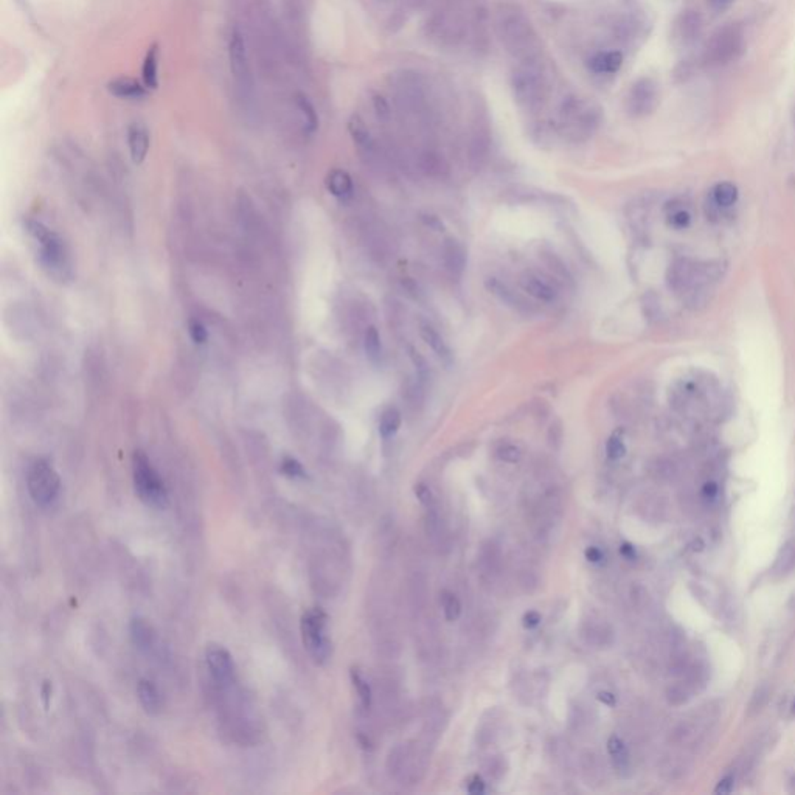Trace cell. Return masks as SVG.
Here are the masks:
<instances>
[{
  "mask_svg": "<svg viewBox=\"0 0 795 795\" xmlns=\"http://www.w3.org/2000/svg\"><path fill=\"white\" fill-rule=\"evenodd\" d=\"M494 27L500 44L514 61H541V39L519 4L500 2L494 11Z\"/></svg>",
  "mask_w": 795,
  "mask_h": 795,
  "instance_id": "1",
  "label": "cell"
},
{
  "mask_svg": "<svg viewBox=\"0 0 795 795\" xmlns=\"http://www.w3.org/2000/svg\"><path fill=\"white\" fill-rule=\"evenodd\" d=\"M603 110L591 98L570 95L558 110V128L567 138L581 142L595 134L601 123Z\"/></svg>",
  "mask_w": 795,
  "mask_h": 795,
  "instance_id": "2",
  "label": "cell"
},
{
  "mask_svg": "<svg viewBox=\"0 0 795 795\" xmlns=\"http://www.w3.org/2000/svg\"><path fill=\"white\" fill-rule=\"evenodd\" d=\"M511 91L516 105L525 112L541 110L548 97V81L542 61L516 63L511 73Z\"/></svg>",
  "mask_w": 795,
  "mask_h": 795,
  "instance_id": "3",
  "label": "cell"
},
{
  "mask_svg": "<svg viewBox=\"0 0 795 795\" xmlns=\"http://www.w3.org/2000/svg\"><path fill=\"white\" fill-rule=\"evenodd\" d=\"M392 92L396 106L415 119H429L431 97L428 86L416 72L401 70L392 77Z\"/></svg>",
  "mask_w": 795,
  "mask_h": 795,
  "instance_id": "4",
  "label": "cell"
},
{
  "mask_svg": "<svg viewBox=\"0 0 795 795\" xmlns=\"http://www.w3.org/2000/svg\"><path fill=\"white\" fill-rule=\"evenodd\" d=\"M27 230L32 235V238L38 242L39 246V260L42 266L46 268L51 275L55 277H65L70 272V260L69 252L65 247L64 241L58 233L50 230L41 223L30 221L27 224Z\"/></svg>",
  "mask_w": 795,
  "mask_h": 795,
  "instance_id": "5",
  "label": "cell"
},
{
  "mask_svg": "<svg viewBox=\"0 0 795 795\" xmlns=\"http://www.w3.org/2000/svg\"><path fill=\"white\" fill-rule=\"evenodd\" d=\"M132 477L138 499L145 505L162 510L168 505V491L159 473L154 469L148 455L136 451L132 455Z\"/></svg>",
  "mask_w": 795,
  "mask_h": 795,
  "instance_id": "6",
  "label": "cell"
},
{
  "mask_svg": "<svg viewBox=\"0 0 795 795\" xmlns=\"http://www.w3.org/2000/svg\"><path fill=\"white\" fill-rule=\"evenodd\" d=\"M301 638L311 659L319 665H325L331 657V640L328 634V615L320 607L308 609L301 617Z\"/></svg>",
  "mask_w": 795,
  "mask_h": 795,
  "instance_id": "7",
  "label": "cell"
},
{
  "mask_svg": "<svg viewBox=\"0 0 795 795\" xmlns=\"http://www.w3.org/2000/svg\"><path fill=\"white\" fill-rule=\"evenodd\" d=\"M27 487L34 504L46 508L60 496L61 478L48 460L38 459L28 468Z\"/></svg>",
  "mask_w": 795,
  "mask_h": 795,
  "instance_id": "8",
  "label": "cell"
},
{
  "mask_svg": "<svg viewBox=\"0 0 795 795\" xmlns=\"http://www.w3.org/2000/svg\"><path fill=\"white\" fill-rule=\"evenodd\" d=\"M744 48V33L735 24H728L711 36L707 44L705 56L711 64L723 65L735 61Z\"/></svg>",
  "mask_w": 795,
  "mask_h": 795,
  "instance_id": "9",
  "label": "cell"
},
{
  "mask_svg": "<svg viewBox=\"0 0 795 795\" xmlns=\"http://www.w3.org/2000/svg\"><path fill=\"white\" fill-rule=\"evenodd\" d=\"M229 61L235 89L238 91L239 97H250V93L254 91V78L249 64L244 34L239 30V27H233L230 32Z\"/></svg>",
  "mask_w": 795,
  "mask_h": 795,
  "instance_id": "10",
  "label": "cell"
},
{
  "mask_svg": "<svg viewBox=\"0 0 795 795\" xmlns=\"http://www.w3.org/2000/svg\"><path fill=\"white\" fill-rule=\"evenodd\" d=\"M660 101L659 86L651 78H640L631 86L626 97V110L631 117L643 119L657 109Z\"/></svg>",
  "mask_w": 795,
  "mask_h": 795,
  "instance_id": "11",
  "label": "cell"
},
{
  "mask_svg": "<svg viewBox=\"0 0 795 795\" xmlns=\"http://www.w3.org/2000/svg\"><path fill=\"white\" fill-rule=\"evenodd\" d=\"M429 28L431 34L438 39L440 44H455L466 33V20L457 8L447 6V8L433 14L429 22Z\"/></svg>",
  "mask_w": 795,
  "mask_h": 795,
  "instance_id": "12",
  "label": "cell"
},
{
  "mask_svg": "<svg viewBox=\"0 0 795 795\" xmlns=\"http://www.w3.org/2000/svg\"><path fill=\"white\" fill-rule=\"evenodd\" d=\"M205 664L213 682L221 688H229L235 682V664L232 654L219 645H209L205 650Z\"/></svg>",
  "mask_w": 795,
  "mask_h": 795,
  "instance_id": "13",
  "label": "cell"
},
{
  "mask_svg": "<svg viewBox=\"0 0 795 795\" xmlns=\"http://www.w3.org/2000/svg\"><path fill=\"white\" fill-rule=\"evenodd\" d=\"M519 286L525 294L542 303H553L556 301L559 292L550 278L539 274V272L527 270L519 277Z\"/></svg>",
  "mask_w": 795,
  "mask_h": 795,
  "instance_id": "14",
  "label": "cell"
},
{
  "mask_svg": "<svg viewBox=\"0 0 795 795\" xmlns=\"http://www.w3.org/2000/svg\"><path fill=\"white\" fill-rule=\"evenodd\" d=\"M704 30L702 16L697 11L687 10L676 19L673 27V39L681 47H688L701 38Z\"/></svg>",
  "mask_w": 795,
  "mask_h": 795,
  "instance_id": "15",
  "label": "cell"
},
{
  "mask_svg": "<svg viewBox=\"0 0 795 795\" xmlns=\"http://www.w3.org/2000/svg\"><path fill=\"white\" fill-rule=\"evenodd\" d=\"M485 288L488 289L490 294H492L499 301H502L506 306L513 308L514 311L518 313H530V303H527L525 298L519 296V294L514 291L510 284H506L502 280H499L496 277H488L485 280Z\"/></svg>",
  "mask_w": 795,
  "mask_h": 795,
  "instance_id": "16",
  "label": "cell"
},
{
  "mask_svg": "<svg viewBox=\"0 0 795 795\" xmlns=\"http://www.w3.org/2000/svg\"><path fill=\"white\" fill-rule=\"evenodd\" d=\"M348 129L353 137V142L356 143L359 152L362 154V157L370 162V164H378L379 156H378L376 142H374V138L372 137L370 131H368V128L365 126V123L360 120L359 117H353L348 123Z\"/></svg>",
  "mask_w": 795,
  "mask_h": 795,
  "instance_id": "17",
  "label": "cell"
},
{
  "mask_svg": "<svg viewBox=\"0 0 795 795\" xmlns=\"http://www.w3.org/2000/svg\"><path fill=\"white\" fill-rule=\"evenodd\" d=\"M128 146L136 165L143 164L150 151V132L143 123L134 121L128 128Z\"/></svg>",
  "mask_w": 795,
  "mask_h": 795,
  "instance_id": "18",
  "label": "cell"
},
{
  "mask_svg": "<svg viewBox=\"0 0 795 795\" xmlns=\"http://www.w3.org/2000/svg\"><path fill=\"white\" fill-rule=\"evenodd\" d=\"M419 336H421L424 343L435 353L441 362L445 365L452 364V351L446 343L445 337L438 333V329L435 327L431 325L428 322L419 323Z\"/></svg>",
  "mask_w": 795,
  "mask_h": 795,
  "instance_id": "19",
  "label": "cell"
},
{
  "mask_svg": "<svg viewBox=\"0 0 795 795\" xmlns=\"http://www.w3.org/2000/svg\"><path fill=\"white\" fill-rule=\"evenodd\" d=\"M443 263L446 270L452 277H461L466 268V252L461 242L447 238L443 244Z\"/></svg>",
  "mask_w": 795,
  "mask_h": 795,
  "instance_id": "20",
  "label": "cell"
},
{
  "mask_svg": "<svg viewBox=\"0 0 795 795\" xmlns=\"http://www.w3.org/2000/svg\"><path fill=\"white\" fill-rule=\"evenodd\" d=\"M107 91L109 93H112L114 97L120 100H142L148 95L150 89L136 79L128 77H120L109 81Z\"/></svg>",
  "mask_w": 795,
  "mask_h": 795,
  "instance_id": "21",
  "label": "cell"
},
{
  "mask_svg": "<svg viewBox=\"0 0 795 795\" xmlns=\"http://www.w3.org/2000/svg\"><path fill=\"white\" fill-rule=\"evenodd\" d=\"M623 65V53L618 50H605L589 60V69L595 75H614Z\"/></svg>",
  "mask_w": 795,
  "mask_h": 795,
  "instance_id": "22",
  "label": "cell"
},
{
  "mask_svg": "<svg viewBox=\"0 0 795 795\" xmlns=\"http://www.w3.org/2000/svg\"><path fill=\"white\" fill-rule=\"evenodd\" d=\"M159 61H160V47L157 42H154L148 47V50H146L142 64L143 84L148 87L150 91H154L159 87Z\"/></svg>",
  "mask_w": 795,
  "mask_h": 795,
  "instance_id": "23",
  "label": "cell"
},
{
  "mask_svg": "<svg viewBox=\"0 0 795 795\" xmlns=\"http://www.w3.org/2000/svg\"><path fill=\"white\" fill-rule=\"evenodd\" d=\"M137 695L140 704L150 715H157L162 710V695L156 683L150 679H142L137 685Z\"/></svg>",
  "mask_w": 795,
  "mask_h": 795,
  "instance_id": "24",
  "label": "cell"
},
{
  "mask_svg": "<svg viewBox=\"0 0 795 795\" xmlns=\"http://www.w3.org/2000/svg\"><path fill=\"white\" fill-rule=\"evenodd\" d=\"M327 188L329 193L339 197V199H348L353 196L355 191V183H353L351 176L343 171V169H333L327 178Z\"/></svg>",
  "mask_w": 795,
  "mask_h": 795,
  "instance_id": "25",
  "label": "cell"
},
{
  "mask_svg": "<svg viewBox=\"0 0 795 795\" xmlns=\"http://www.w3.org/2000/svg\"><path fill=\"white\" fill-rule=\"evenodd\" d=\"M418 165H419V169H421V171L426 176H429V178H435V179L446 176L447 168H449L445 157L441 156V154H438L437 151H432V150L423 151L421 154H419Z\"/></svg>",
  "mask_w": 795,
  "mask_h": 795,
  "instance_id": "26",
  "label": "cell"
},
{
  "mask_svg": "<svg viewBox=\"0 0 795 795\" xmlns=\"http://www.w3.org/2000/svg\"><path fill=\"white\" fill-rule=\"evenodd\" d=\"M488 150H490L488 132L483 128H477L469 142V160L474 168L482 166L485 159L488 156Z\"/></svg>",
  "mask_w": 795,
  "mask_h": 795,
  "instance_id": "27",
  "label": "cell"
},
{
  "mask_svg": "<svg viewBox=\"0 0 795 795\" xmlns=\"http://www.w3.org/2000/svg\"><path fill=\"white\" fill-rule=\"evenodd\" d=\"M294 105H296L297 110L301 115V120H303V129L306 134H313V132L317 131L319 128V117L317 112H315L314 105L309 98L306 97L305 93L297 92L294 95Z\"/></svg>",
  "mask_w": 795,
  "mask_h": 795,
  "instance_id": "28",
  "label": "cell"
},
{
  "mask_svg": "<svg viewBox=\"0 0 795 795\" xmlns=\"http://www.w3.org/2000/svg\"><path fill=\"white\" fill-rule=\"evenodd\" d=\"M401 423H402L401 412L396 407H388L382 412V415L379 418V433L384 438L393 437L395 433L400 431Z\"/></svg>",
  "mask_w": 795,
  "mask_h": 795,
  "instance_id": "29",
  "label": "cell"
},
{
  "mask_svg": "<svg viewBox=\"0 0 795 795\" xmlns=\"http://www.w3.org/2000/svg\"><path fill=\"white\" fill-rule=\"evenodd\" d=\"M364 350L367 353V357L372 360L373 364H378L382 356V343L381 336L378 329L374 327H368L364 334Z\"/></svg>",
  "mask_w": 795,
  "mask_h": 795,
  "instance_id": "30",
  "label": "cell"
},
{
  "mask_svg": "<svg viewBox=\"0 0 795 795\" xmlns=\"http://www.w3.org/2000/svg\"><path fill=\"white\" fill-rule=\"evenodd\" d=\"M736 197H738V190L730 182L718 183L713 190V201L718 207H730L736 202Z\"/></svg>",
  "mask_w": 795,
  "mask_h": 795,
  "instance_id": "31",
  "label": "cell"
},
{
  "mask_svg": "<svg viewBox=\"0 0 795 795\" xmlns=\"http://www.w3.org/2000/svg\"><path fill=\"white\" fill-rule=\"evenodd\" d=\"M131 634L132 638H134V643L138 645V648H148L151 645L152 640L151 626L145 620H142V618H136V620L132 622Z\"/></svg>",
  "mask_w": 795,
  "mask_h": 795,
  "instance_id": "32",
  "label": "cell"
},
{
  "mask_svg": "<svg viewBox=\"0 0 795 795\" xmlns=\"http://www.w3.org/2000/svg\"><path fill=\"white\" fill-rule=\"evenodd\" d=\"M441 607H443L445 618L447 622H455L461 614V605L457 596L451 592H441Z\"/></svg>",
  "mask_w": 795,
  "mask_h": 795,
  "instance_id": "33",
  "label": "cell"
},
{
  "mask_svg": "<svg viewBox=\"0 0 795 795\" xmlns=\"http://www.w3.org/2000/svg\"><path fill=\"white\" fill-rule=\"evenodd\" d=\"M351 681H353V685H355V688H356V691H357V696H359V699H360V704H362V707H364L365 710H368V709H370V705H372V690H370V685H368L364 677L360 676V673L357 671V669H355V668L351 669Z\"/></svg>",
  "mask_w": 795,
  "mask_h": 795,
  "instance_id": "34",
  "label": "cell"
},
{
  "mask_svg": "<svg viewBox=\"0 0 795 795\" xmlns=\"http://www.w3.org/2000/svg\"><path fill=\"white\" fill-rule=\"evenodd\" d=\"M402 400H406L410 407H419L423 404L421 388H419L418 384H414V382H407L402 390Z\"/></svg>",
  "mask_w": 795,
  "mask_h": 795,
  "instance_id": "35",
  "label": "cell"
},
{
  "mask_svg": "<svg viewBox=\"0 0 795 795\" xmlns=\"http://www.w3.org/2000/svg\"><path fill=\"white\" fill-rule=\"evenodd\" d=\"M496 455H497L499 460H502L505 463H518L522 457V452L516 445L506 443V445H502V446L497 447Z\"/></svg>",
  "mask_w": 795,
  "mask_h": 795,
  "instance_id": "36",
  "label": "cell"
},
{
  "mask_svg": "<svg viewBox=\"0 0 795 795\" xmlns=\"http://www.w3.org/2000/svg\"><path fill=\"white\" fill-rule=\"evenodd\" d=\"M188 333L191 341L197 345H202L209 341V333H207V328L204 327L202 322L199 320H190L188 323Z\"/></svg>",
  "mask_w": 795,
  "mask_h": 795,
  "instance_id": "37",
  "label": "cell"
},
{
  "mask_svg": "<svg viewBox=\"0 0 795 795\" xmlns=\"http://www.w3.org/2000/svg\"><path fill=\"white\" fill-rule=\"evenodd\" d=\"M606 454L610 460H620L626 454V447H624L623 441L618 437H610L606 445Z\"/></svg>",
  "mask_w": 795,
  "mask_h": 795,
  "instance_id": "38",
  "label": "cell"
},
{
  "mask_svg": "<svg viewBox=\"0 0 795 795\" xmlns=\"http://www.w3.org/2000/svg\"><path fill=\"white\" fill-rule=\"evenodd\" d=\"M282 473L288 477L292 478H298V477H305V469L303 466L300 465V463L296 459H291V457H286L282 461Z\"/></svg>",
  "mask_w": 795,
  "mask_h": 795,
  "instance_id": "39",
  "label": "cell"
},
{
  "mask_svg": "<svg viewBox=\"0 0 795 795\" xmlns=\"http://www.w3.org/2000/svg\"><path fill=\"white\" fill-rule=\"evenodd\" d=\"M410 357H412V360H414V364H415V367H416L418 376H419V378H428V374H429V372H431V370H429V364H428V360H426V359L421 356V353L412 348V350H410Z\"/></svg>",
  "mask_w": 795,
  "mask_h": 795,
  "instance_id": "40",
  "label": "cell"
},
{
  "mask_svg": "<svg viewBox=\"0 0 795 795\" xmlns=\"http://www.w3.org/2000/svg\"><path fill=\"white\" fill-rule=\"evenodd\" d=\"M794 558H795L794 548L789 546V544H787V546L782 550V553H780V556H778V561H777L778 570H780V572H784V570L789 569V567H791L792 563H794Z\"/></svg>",
  "mask_w": 795,
  "mask_h": 795,
  "instance_id": "41",
  "label": "cell"
},
{
  "mask_svg": "<svg viewBox=\"0 0 795 795\" xmlns=\"http://www.w3.org/2000/svg\"><path fill=\"white\" fill-rule=\"evenodd\" d=\"M414 491H415V494H416L418 500H419V502H421L423 505L431 506V505L433 504V494H432V491H431V488L428 487V485L418 483V485H415Z\"/></svg>",
  "mask_w": 795,
  "mask_h": 795,
  "instance_id": "42",
  "label": "cell"
},
{
  "mask_svg": "<svg viewBox=\"0 0 795 795\" xmlns=\"http://www.w3.org/2000/svg\"><path fill=\"white\" fill-rule=\"evenodd\" d=\"M690 221H691V216H690V213L685 211V210H677L671 215V224H673V227H676V229H687V227L690 225Z\"/></svg>",
  "mask_w": 795,
  "mask_h": 795,
  "instance_id": "43",
  "label": "cell"
},
{
  "mask_svg": "<svg viewBox=\"0 0 795 795\" xmlns=\"http://www.w3.org/2000/svg\"><path fill=\"white\" fill-rule=\"evenodd\" d=\"M607 750H609L610 756H615L618 754L624 752L626 747H624V742L620 738H618V736H610V740L607 741Z\"/></svg>",
  "mask_w": 795,
  "mask_h": 795,
  "instance_id": "44",
  "label": "cell"
},
{
  "mask_svg": "<svg viewBox=\"0 0 795 795\" xmlns=\"http://www.w3.org/2000/svg\"><path fill=\"white\" fill-rule=\"evenodd\" d=\"M468 792H469V794H474V795L483 794V792H485V783H483V780H482L480 777H478V775H474L473 778H471L469 783H468Z\"/></svg>",
  "mask_w": 795,
  "mask_h": 795,
  "instance_id": "45",
  "label": "cell"
},
{
  "mask_svg": "<svg viewBox=\"0 0 795 795\" xmlns=\"http://www.w3.org/2000/svg\"><path fill=\"white\" fill-rule=\"evenodd\" d=\"M733 791V777L732 775H727L725 778L721 780L718 783L715 792L721 794V795H725V794H730Z\"/></svg>",
  "mask_w": 795,
  "mask_h": 795,
  "instance_id": "46",
  "label": "cell"
},
{
  "mask_svg": "<svg viewBox=\"0 0 795 795\" xmlns=\"http://www.w3.org/2000/svg\"><path fill=\"white\" fill-rule=\"evenodd\" d=\"M766 699H768V691H766L764 688H760L754 696V701H752V704H750V709L755 710V711L761 710V707L764 705Z\"/></svg>",
  "mask_w": 795,
  "mask_h": 795,
  "instance_id": "47",
  "label": "cell"
},
{
  "mask_svg": "<svg viewBox=\"0 0 795 795\" xmlns=\"http://www.w3.org/2000/svg\"><path fill=\"white\" fill-rule=\"evenodd\" d=\"M707 2H709L710 8L715 13H723V11L730 8L733 0H707Z\"/></svg>",
  "mask_w": 795,
  "mask_h": 795,
  "instance_id": "48",
  "label": "cell"
},
{
  "mask_svg": "<svg viewBox=\"0 0 795 795\" xmlns=\"http://www.w3.org/2000/svg\"><path fill=\"white\" fill-rule=\"evenodd\" d=\"M539 622H541V615L534 612V610H530V612H527L525 617H524V626L527 629L536 628L537 624H539Z\"/></svg>",
  "mask_w": 795,
  "mask_h": 795,
  "instance_id": "49",
  "label": "cell"
},
{
  "mask_svg": "<svg viewBox=\"0 0 795 795\" xmlns=\"http://www.w3.org/2000/svg\"><path fill=\"white\" fill-rule=\"evenodd\" d=\"M586 558H587V561H591V563H601L603 561V553H601L600 548L589 547L586 550Z\"/></svg>",
  "mask_w": 795,
  "mask_h": 795,
  "instance_id": "50",
  "label": "cell"
},
{
  "mask_svg": "<svg viewBox=\"0 0 795 795\" xmlns=\"http://www.w3.org/2000/svg\"><path fill=\"white\" fill-rule=\"evenodd\" d=\"M716 494H718V485H716L715 482L705 483V487H704V496H705L707 499H715Z\"/></svg>",
  "mask_w": 795,
  "mask_h": 795,
  "instance_id": "51",
  "label": "cell"
},
{
  "mask_svg": "<svg viewBox=\"0 0 795 795\" xmlns=\"http://www.w3.org/2000/svg\"><path fill=\"white\" fill-rule=\"evenodd\" d=\"M620 553H622V555H623L624 558H626V559H631V561H632V559H636V558H637L636 548H634V547H632V546H631V544H623L622 548H620Z\"/></svg>",
  "mask_w": 795,
  "mask_h": 795,
  "instance_id": "52",
  "label": "cell"
},
{
  "mask_svg": "<svg viewBox=\"0 0 795 795\" xmlns=\"http://www.w3.org/2000/svg\"><path fill=\"white\" fill-rule=\"evenodd\" d=\"M598 699L601 702H605L607 705H614L615 704V696L612 693H609V691H601L598 695Z\"/></svg>",
  "mask_w": 795,
  "mask_h": 795,
  "instance_id": "53",
  "label": "cell"
},
{
  "mask_svg": "<svg viewBox=\"0 0 795 795\" xmlns=\"http://www.w3.org/2000/svg\"><path fill=\"white\" fill-rule=\"evenodd\" d=\"M50 687H51L50 683L46 682V685H44V690H42V695H44L42 697H44V701H46V705H48V697H50V695H51V690L48 691Z\"/></svg>",
  "mask_w": 795,
  "mask_h": 795,
  "instance_id": "54",
  "label": "cell"
},
{
  "mask_svg": "<svg viewBox=\"0 0 795 795\" xmlns=\"http://www.w3.org/2000/svg\"><path fill=\"white\" fill-rule=\"evenodd\" d=\"M296 11H297V14H301V13H303V11H305V4H303V0H298V6H297V10H296Z\"/></svg>",
  "mask_w": 795,
  "mask_h": 795,
  "instance_id": "55",
  "label": "cell"
},
{
  "mask_svg": "<svg viewBox=\"0 0 795 795\" xmlns=\"http://www.w3.org/2000/svg\"><path fill=\"white\" fill-rule=\"evenodd\" d=\"M792 713L795 715V701H794V704H792Z\"/></svg>",
  "mask_w": 795,
  "mask_h": 795,
  "instance_id": "56",
  "label": "cell"
}]
</instances>
